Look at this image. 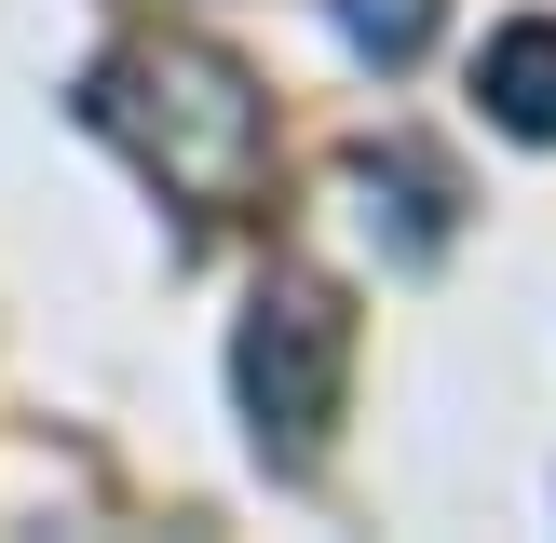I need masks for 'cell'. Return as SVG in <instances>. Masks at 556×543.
Wrapping results in <instances>:
<instances>
[{"label": "cell", "mask_w": 556, "mask_h": 543, "mask_svg": "<svg viewBox=\"0 0 556 543\" xmlns=\"http://www.w3.org/2000/svg\"><path fill=\"white\" fill-rule=\"evenodd\" d=\"M81 123H96L136 177H163L177 204H204V217H231V204L271 190V96H258V68L217 54V41H177V27L109 41L96 68H81Z\"/></svg>", "instance_id": "6da1fadb"}, {"label": "cell", "mask_w": 556, "mask_h": 543, "mask_svg": "<svg viewBox=\"0 0 556 543\" xmlns=\"http://www.w3.org/2000/svg\"><path fill=\"white\" fill-rule=\"evenodd\" d=\"M448 204H462V190H448L434 150H407V136H394V150H353V217H367V244L394 272H421L434 244H448Z\"/></svg>", "instance_id": "3957f363"}, {"label": "cell", "mask_w": 556, "mask_h": 543, "mask_svg": "<svg viewBox=\"0 0 556 543\" xmlns=\"http://www.w3.org/2000/svg\"><path fill=\"white\" fill-rule=\"evenodd\" d=\"M476 109H489L503 136H543V150H556V14L489 27V54H476Z\"/></svg>", "instance_id": "277c9868"}, {"label": "cell", "mask_w": 556, "mask_h": 543, "mask_svg": "<svg viewBox=\"0 0 556 543\" xmlns=\"http://www.w3.org/2000/svg\"><path fill=\"white\" fill-rule=\"evenodd\" d=\"M434 27H448V0H340V41L367 54V68H421Z\"/></svg>", "instance_id": "5b68a950"}, {"label": "cell", "mask_w": 556, "mask_h": 543, "mask_svg": "<svg viewBox=\"0 0 556 543\" xmlns=\"http://www.w3.org/2000/svg\"><path fill=\"white\" fill-rule=\"evenodd\" d=\"M340 380H353V299L326 286V272H258L244 340H231V394H244V421H258L271 476H313L326 462Z\"/></svg>", "instance_id": "7a4b0ae2"}]
</instances>
